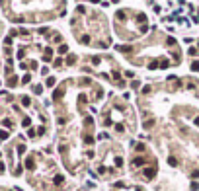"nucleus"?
<instances>
[{
  "label": "nucleus",
  "mask_w": 199,
  "mask_h": 191,
  "mask_svg": "<svg viewBox=\"0 0 199 191\" xmlns=\"http://www.w3.org/2000/svg\"><path fill=\"white\" fill-rule=\"evenodd\" d=\"M117 49H119V51H121V53H131V51H133V49H131V47H127V45H119V47H117Z\"/></svg>",
  "instance_id": "f257e3e1"
},
{
  "label": "nucleus",
  "mask_w": 199,
  "mask_h": 191,
  "mask_svg": "<svg viewBox=\"0 0 199 191\" xmlns=\"http://www.w3.org/2000/svg\"><path fill=\"white\" fill-rule=\"evenodd\" d=\"M145 175H146V178H152V175H154V168H146L145 170Z\"/></svg>",
  "instance_id": "f03ea898"
},
{
  "label": "nucleus",
  "mask_w": 199,
  "mask_h": 191,
  "mask_svg": "<svg viewBox=\"0 0 199 191\" xmlns=\"http://www.w3.org/2000/svg\"><path fill=\"white\" fill-rule=\"evenodd\" d=\"M0 139H8V133H6V131H0Z\"/></svg>",
  "instance_id": "6ab92c4d"
},
{
  "label": "nucleus",
  "mask_w": 199,
  "mask_h": 191,
  "mask_svg": "<svg viewBox=\"0 0 199 191\" xmlns=\"http://www.w3.org/2000/svg\"><path fill=\"white\" fill-rule=\"evenodd\" d=\"M22 104H23V105H29V98L23 96V98H22Z\"/></svg>",
  "instance_id": "9d476101"
},
{
  "label": "nucleus",
  "mask_w": 199,
  "mask_h": 191,
  "mask_svg": "<svg viewBox=\"0 0 199 191\" xmlns=\"http://www.w3.org/2000/svg\"><path fill=\"white\" fill-rule=\"evenodd\" d=\"M168 164L170 166H178V160L176 158H168Z\"/></svg>",
  "instance_id": "0eeeda50"
},
{
  "label": "nucleus",
  "mask_w": 199,
  "mask_h": 191,
  "mask_svg": "<svg viewBox=\"0 0 199 191\" xmlns=\"http://www.w3.org/2000/svg\"><path fill=\"white\" fill-rule=\"evenodd\" d=\"M25 166H27V168L31 170V168H33V160H31V158H27V162H25Z\"/></svg>",
  "instance_id": "9b49d317"
},
{
  "label": "nucleus",
  "mask_w": 199,
  "mask_h": 191,
  "mask_svg": "<svg viewBox=\"0 0 199 191\" xmlns=\"http://www.w3.org/2000/svg\"><path fill=\"white\" fill-rule=\"evenodd\" d=\"M33 92H35V94H41V92H43V88H41V86H35Z\"/></svg>",
  "instance_id": "2eb2a0df"
},
{
  "label": "nucleus",
  "mask_w": 199,
  "mask_h": 191,
  "mask_svg": "<svg viewBox=\"0 0 199 191\" xmlns=\"http://www.w3.org/2000/svg\"><path fill=\"white\" fill-rule=\"evenodd\" d=\"M16 82H18V78H16V76H10V80H8V84H10V86H14Z\"/></svg>",
  "instance_id": "1a4fd4ad"
},
{
  "label": "nucleus",
  "mask_w": 199,
  "mask_h": 191,
  "mask_svg": "<svg viewBox=\"0 0 199 191\" xmlns=\"http://www.w3.org/2000/svg\"><path fill=\"white\" fill-rule=\"evenodd\" d=\"M74 63H76V57H74V55H70V57L66 58V64H74Z\"/></svg>",
  "instance_id": "7ed1b4c3"
},
{
  "label": "nucleus",
  "mask_w": 199,
  "mask_h": 191,
  "mask_svg": "<svg viewBox=\"0 0 199 191\" xmlns=\"http://www.w3.org/2000/svg\"><path fill=\"white\" fill-rule=\"evenodd\" d=\"M55 183L61 185V183H63V175H57V178H55Z\"/></svg>",
  "instance_id": "f8f14e48"
},
{
  "label": "nucleus",
  "mask_w": 199,
  "mask_h": 191,
  "mask_svg": "<svg viewBox=\"0 0 199 191\" xmlns=\"http://www.w3.org/2000/svg\"><path fill=\"white\" fill-rule=\"evenodd\" d=\"M66 51H68L66 45H61V47H59V53H66Z\"/></svg>",
  "instance_id": "4468645a"
},
{
  "label": "nucleus",
  "mask_w": 199,
  "mask_h": 191,
  "mask_svg": "<svg viewBox=\"0 0 199 191\" xmlns=\"http://www.w3.org/2000/svg\"><path fill=\"white\" fill-rule=\"evenodd\" d=\"M113 78H115V80H119V78H121V74H119V70H115V72H113Z\"/></svg>",
  "instance_id": "aec40b11"
},
{
  "label": "nucleus",
  "mask_w": 199,
  "mask_h": 191,
  "mask_svg": "<svg viewBox=\"0 0 199 191\" xmlns=\"http://www.w3.org/2000/svg\"><path fill=\"white\" fill-rule=\"evenodd\" d=\"M191 70H199V63H197V61L191 64Z\"/></svg>",
  "instance_id": "a211bd4d"
},
{
  "label": "nucleus",
  "mask_w": 199,
  "mask_h": 191,
  "mask_svg": "<svg viewBox=\"0 0 199 191\" xmlns=\"http://www.w3.org/2000/svg\"><path fill=\"white\" fill-rule=\"evenodd\" d=\"M61 96H63V90H57V92H55V94H53V98H55V99H59V98H61Z\"/></svg>",
  "instance_id": "6e6552de"
},
{
  "label": "nucleus",
  "mask_w": 199,
  "mask_h": 191,
  "mask_svg": "<svg viewBox=\"0 0 199 191\" xmlns=\"http://www.w3.org/2000/svg\"><path fill=\"white\" fill-rule=\"evenodd\" d=\"M4 45H6V47H10V45H12V39H10V37H6V39H4Z\"/></svg>",
  "instance_id": "dca6fc26"
},
{
  "label": "nucleus",
  "mask_w": 199,
  "mask_h": 191,
  "mask_svg": "<svg viewBox=\"0 0 199 191\" xmlns=\"http://www.w3.org/2000/svg\"><path fill=\"white\" fill-rule=\"evenodd\" d=\"M84 142H86V144H90V142H94V137H90V135H86V137H84Z\"/></svg>",
  "instance_id": "423d86ee"
},
{
  "label": "nucleus",
  "mask_w": 199,
  "mask_h": 191,
  "mask_svg": "<svg viewBox=\"0 0 199 191\" xmlns=\"http://www.w3.org/2000/svg\"><path fill=\"white\" fill-rule=\"evenodd\" d=\"M53 84H55V78H53V76H51V78H47V86H53Z\"/></svg>",
  "instance_id": "f3484780"
},
{
  "label": "nucleus",
  "mask_w": 199,
  "mask_h": 191,
  "mask_svg": "<svg viewBox=\"0 0 199 191\" xmlns=\"http://www.w3.org/2000/svg\"><path fill=\"white\" fill-rule=\"evenodd\" d=\"M133 164H135V166H143V164H145V158H135Z\"/></svg>",
  "instance_id": "20e7f679"
},
{
  "label": "nucleus",
  "mask_w": 199,
  "mask_h": 191,
  "mask_svg": "<svg viewBox=\"0 0 199 191\" xmlns=\"http://www.w3.org/2000/svg\"><path fill=\"white\" fill-rule=\"evenodd\" d=\"M29 80H31V76H29V74H25V76L22 78V82H23V84H27V82H29Z\"/></svg>",
  "instance_id": "ddd939ff"
},
{
  "label": "nucleus",
  "mask_w": 199,
  "mask_h": 191,
  "mask_svg": "<svg viewBox=\"0 0 199 191\" xmlns=\"http://www.w3.org/2000/svg\"><path fill=\"white\" fill-rule=\"evenodd\" d=\"M80 43H84V45H88V43H90V35H82Z\"/></svg>",
  "instance_id": "39448f33"
}]
</instances>
